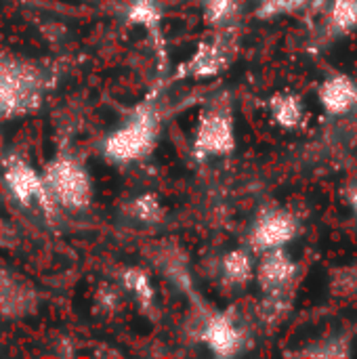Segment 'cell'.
<instances>
[{"instance_id":"1","label":"cell","mask_w":357,"mask_h":359,"mask_svg":"<svg viewBox=\"0 0 357 359\" xmlns=\"http://www.w3.org/2000/svg\"><path fill=\"white\" fill-rule=\"evenodd\" d=\"M160 120L149 107H141L103 141V154L116 164H130L149 156L158 141Z\"/></svg>"},{"instance_id":"2","label":"cell","mask_w":357,"mask_h":359,"mask_svg":"<svg viewBox=\"0 0 357 359\" xmlns=\"http://www.w3.org/2000/svg\"><path fill=\"white\" fill-rule=\"evenodd\" d=\"M42 179L55 204L67 210H82L93 200L90 175L76 158L57 156L46 164Z\"/></svg>"},{"instance_id":"3","label":"cell","mask_w":357,"mask_h":359,"mask_svg":"<svg viewBox=\"0 0 357 359\" xmlns=\"http://www.w3.org/2000/svg\"><path fill=\"white\" fill-rule=\"evenodd\" d=\"M40 76L34 67L0 55V120L29 111L40 99Z\"/></svg>"},{"instance_id":"4","label":"cell","mask_w":357,"mask_h":359,"mask_svg":"<svg viewBox=\"0 0 357 359\" xmlns=\"http://www.w3.org/2000/svg\"><path fill=\"white\" fill-rule=\"evenodd\" d=\"M194 149L200 158L229 156L236 149V126L234 118L225 109H206L196 126Z\"/></svg>"},{"instance_id":"5","label":"cell","mask_w":357,"mask_h":359,"mask_svg":"<svg viewBox=\"0 0 357 359\" xmlns=\"http://www.w3.org/2000/svg\"><path fill=\"white\" fill-rule=\"evenodd\" d=\"M4 185L13 198L25 208H38L42 212H53L55 200L50 198L42 175H38L27 162L15 160L4 168Z\"/></svg>"},{"instance_id":"6","label":"cell","mask_w":357,"mask_h":359,"mask_svg":"<svg viewBox=\"0 0 357 359\" xmlns=\"http://www.w3.org/2000/svg\"><path fill=\"white\" fill-rule=\"evenodd\" d=\"M299 233V219L284 208H269L261 212L250 231V246L255 252L286 248Z\"/></svg>"},{"instance_id":"7","label":"cell","mask_w":357,"mask_h":359,"mask_svg":"<svg viewBox=\"0 0 357 359\" xmlns=\"http://www.w3.org/2000/svg\"><path fill=\"white\" fill-rule=\"evenodd\" d=\"M297 263L284 248L261 252V261L255 267V280L263 292L286 290L297 278Z\"/></svg>"},{"instance_id":"8","label":"cell","mask_w":357,"mask_h":359,"mask_svg":"<svg viewBox=\"0 0 357 359\" xmlns=\"http://www.w3.org/2000/svg\"><path fill=\"white\" fill-rule=\"evenodd\" d=\"M202 341L219 358H234L244 347V332L231 313H215L202 326Z\"/></svg>"},{"instance_id":"9","label":"cell","mask_w":357,"mask_h":359,"mask_svg":"<svg viewBox=\"0 0 357 359\" xmlns=\"http://www.w3.org/2000/svg\"><path fill=\"white\" fill-rule=\"evenodd\" d=\"M318 97L326 114L347 116L357 107V82L347 74H332L320 84Z\"/></svg>"},{"instance_id":"10","label":"cell","mask_w":357,"mask_h":359,"mask_svg":"<svg viewBox=\"0 0 357 359\" xmlns=\"http://www.w3.org/2000/svg\"><path fill=\"white\" fill-rule=\"evenodd\" d=\"M227 61H229V50L223 42H202L185 67H187L189 76L213 78L225 69Z\"/></svg>"},{"instance_id":"11","label":"cell","mask_w":357,"mask_h":359,"mask_svg":"<svg viewBox=\"0 0 357 359\" xmlns=\"http://www.w3.org/2000/svg\"><path fill=\"white\" fill-rule=\"evenodd\" d=\"M269 114L284 130H297L305 122V105L292 93H276L269 99Z\"/></svg>"},{"instance_id":"12","label":"cell","mask_w":357,"mask_h":359,"mask_svg":"<svg viewBox=\"0 0 357 359\" xmlns=\"http://www.w3.org/2000/svg\"><path fill=\"white\" fill-rule=\"evenodd\" d=\"M221 276H223L225 284H229V286L248 284L255 278V261H252L250 252H246L242 248L227 252L221 261Z\"/></svg>"},{"instance_id":"13","label":"cell","mask_w":357,"mask_h":359,"mask_svg":"<svg viewBox=\"0 0 357 359\" xmlns=\"http://www.w3.org/2000/svg\"><path fill=\"white\" fill-rule=\"evenodd\" d=\"M328 29L335 36H347L357 29V0H332L328 8Z\"/></svg>"},{"instance_id":"14","label":"cell","mask_w":357,"mask_h":359,"mask_svg":"<svg viewBox=\"0 0 357 359\" xmlns=\"http://www.w3.org/2000/svg\"><path fill=\"white\" fill-rule=\"evenodd\" d=\"M126 212L133 219H137L141 223H147V225L158 223V221L164 219V208H162L160 200L156 196H151V194H143V196L130 200L126 204Z\"/></svg>"},{"instance_id":"15","label":"cell","mask_w":357,"mask_h":359,"mask_svg":"<svg viewBox=\"0 0 357 359\" xmlns=\"http://www.w3.org/2000/svg\"><path fill=\"white\" fill-rule=\"evenodd\" d=\"M122 284L143 307L151 305V301H154V284H151L149 276L143 269H137V267L126 269L122 273Z\"/></svg>"},{"instance_id":"16","label":"cell","mask_w":357,"mask_h":359,"mask_svg":"<svg viewBox=\"0 0 357 359\" xmlns=\"http://www.w3.org/2000/svg\"><path fill=\"white\" fill-rule=\"evenodd\" d=\"M299 355L307 358H347L351 355V339L345 334H330L324 341H318L316 347L301 351Z\"/></svg>"},{"instance_id":"17","label":"cell","mask_w":357,"mask_h":359,"mask_svg":"<svg viewBox=\"0 0 357 359\" xmlns=\"http://www.w3.org/2000/svg\"><path fill=\"white\" fill-rule=\"evenodd\" d=\"M286 290L280 292H265V299L259 305V313L261 320H265L267 324H278L286 318V313L290 311V301L284 297Z\"/></svg>"},{"instance_id":"18","label":"cell","mask_w":357,"mask_h":359,"mask_svg":"<svg viewBox=\"0 0 357 359\" xmlns=\"http://www.w3.org/2000/svg\"><path fill=\"white\" fill-rule=\"evenodd\" d=\"M240 11V0H206L204 17L210 25H227Z\"/></svg>"},{"instance_id":"19","label":"cell","mask_w":357,"mask_h":359,"mask_svg":"<svg viewBox=\"0 0 357 359\" xmlns=\"http://www.w3.org/2000/svg\"><path fill=\"white\" fill-rule=\"evenodd\" d=\"M330 288L341 299H357V263L337 269Z\"/></svg>"},{"instance_id":"20","label":"cell","mask_w":357,"mask_h":359,"mask_svg":"<svg viewBox=\"0 0 357 359\" xmlns=\"http://www.w3.org/2000/svg\"><path fill=\"white\" fill-rule=\"evenodd\" d=\"M309 4V0H261L257 8V17L261 19H274L280 15H292L303 11Z\"/></svg>"},{"instance_id":"21","label":"cell","mask_w":357,"mask_h":359,"mask_svg":"<svg viewBox=\"0 0 357 359\" xmlns=\"http://www.w3.org/2000/svg\"><path fill=\"white\" fill-rule=\"evenodd\" d=\"M345 200L351 206V210L357 215V183H351L345 187Z\"/></svg>"}]
</instances>
